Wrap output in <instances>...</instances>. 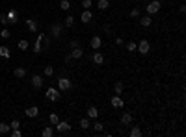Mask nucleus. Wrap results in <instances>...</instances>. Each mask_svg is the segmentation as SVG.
I'll list each match as a JSON object with an SVG mask.
<instances>
[{
	"mask_svg": "<svg viewBox=\"0 0 186 137\" xmlns=\"http://www.w3.org/2000/svg\"><path fill=\"white\" fill-rule=\"evenodd\" d=\"M71 87H73V84H71V80H69V78L61 76V78L58 80V89H60V91H69Z\"/></svg>",
	"mask_w": 186,
	"mask_h": 137,
	"instance_id": "nucleus-1",
	"label": "nucleus"
},
{
	"mask_svg": "<svg viewBox=\"0 0 186 137\" xmlns=\"http://www.w3.org/2000/svg\"><path fill=\"white\" fill-rule=\"evenodd\" d=\"M47 98L52 100V102L60 100V91H58L56 87H49V89H47Z\"/></svg>",
	"mask_w": 186,
	"mask_h": 137,
	"instance_id": "nucleus-2",
	"label": "nucleus"
},
{
	"mask_svg": "<svg viewBox=\"0 0 186 137\" xmlns=\"http://www.w3.org/2000/svg\"><path fill=\"white\" fill-rule=\"evenodd\" d=\"M147 13H149V15H153V13H158V11H160V2H158V0H153V2H149L147 4Z\"/></svg>",
	"mask_w": 186,
	"mask_h": 137,
	"instance_id": "nucleus-3",
	"label": "nucleus"
},
{
	"mask_svg": "<svg viewBox=\"0 0 186 137\" xmlns=\"http://www.w3.org/2000/svg\"><path fill=\"white\" fill-rule=\"evenodd\" d=\"M56 126V132L58 133H65V132H69V130H71V124H69V122H65V120H60L58 124H54Z\"/></svg>",
	"mask_w": 186,
	"mask_h": 137,
	"instance_id": "nucleus-4",
	"label": "nucleus"
},
{
	"mask_svg": "<svg viewBox=\"0 0 186 137\" xmlns=\"http://www.w3.org/2000/svg\"><path fill=\"white\" fill-rule=\"evenodd\" d=\"M136 50L142 52V54H147V52H149V43H147L145 39L140 41V43H136Z\"/></svg>",
	"mask_w": 186,
	"mask_h": 137,
	"instance_id": "nucleus-5",
	"label": "nucleus"
},
{
	"mask_svg": "<svg viewBox=\"0 0 186 137\" xmlns=\"http://www.w3.org/2000/svg\"><path fill=\"white\" fill-rule=\"evenodd\" d=\"M89 45H91V48H93V50H99V48H101V45H102V39H101V35H95V37H91Z\"/></svg>",
	"mask_w": 186,
	"mask_h": 137,
	"instance_id": "nucleus-6",
	"label": "nucleus"
},
{
	"mask_svg": "<svg viewBox=\"0 0 186 137\" xmlns=\"http://www.w3.org/2000/svg\"><path fill=\"white\" fill-rule=\"evenodd\" d=\"M110 104H112L114 107H123V106H125V102L121 100V97H119V94H114V97H112V100H110Z\"/></svg>",
	"mask_w": 186,
	"mask_h": 137,
	"instance_id": "nucleus-7",
	"label": "nucleus"
},
{
	"mask_svg": "<svg viewBox=\"0 0 186 137\" xmlns=\"http://www.w3.org/2000/svg\"><path fill=\"white\" fill-rule=\"evenodd\" d=\"M69 54H71V58H73V59H80L82 56H84V50H82L80 46H74V48L69 52Z\"/></svg>",
	"mask_w": 186,
	"mask_h": 137,
	"instance_id": "nucleus-8",
	"label": "nucleus"
},
{
	"mask_svg": "<svg viewBox=\"0 0 186 137\" xmlns=\"http://www.w3.org/2000/svg\"><path fill=\"white\" fill-rule=\"evenodd\" d=\"M6 17H8V20H9L11 24H17V22H19V15H17V11H15V9H9Z\"/></svg>",
	"mask_w": 186,
	"mask_h": 137,
	"instance_id": "nucleus-9",
	"label": "nucleus"
},
{
	"mask_svg": "<svg viewBox=\"0 0 186 137\" xmlns=\"http://www.w3.org/2000/svg\"><path fill=\"white\" fill-rule=\"evenodd\" d=\"M26 117H30V119H36L37 115H39V107H36V106H32V107H28L26 109Z\"/></svg>",
	"mask_w": 186,
	"mask_h": 137,
	"instance_id": "nucleus-10",
	"label": "nucleus"
},
{
	"mask_svg": "<svg viewBox=\"0 0 186 137\" xmlns=\"http://www.w3.org/2000/svg\"><path fill=\"white\" fill-rule=\"evenodd\" d=\"M91 19H93V15H91V11H89V9H84V11H82V15H80V20H82L84 24H88V22H89Z\"/></svg>",
	"mask_w": 186,
	"mask_h": 137,
	"instance_id": "nucleus-11",
	"label": "nucleus"
},
{
	"mask_svg": "<svg viewBox=\"0 0 186 137\" xmlns=\"http://www.w3.org/2000/svg\"><path fill=\"white\" fill-rule=\"evenodd\" d=\"M61 30H63V26H61V24H52V28H50V32H52L54 37H60L61 35Z\"/></svg>",
	"mask_w": 186,
	"mask_h": 137,
	"instance_id": "nucleus-12",
	"label": "nucleus"
},
{
	"mask_svg": "<svg viewBox=\"0 0 186 137\" xmlns=\"http://www.w3.org/2000/svg\"><path fill=\"white\" fill-rule=\"evenodd\" d=\"M43 81H45V80H43V78H41V76H39V74H36V76H34V78H32V85H34V87H36V89H39L41 85H43Z\"/></svg>",
	"mask_w": 186,
	"mask_h": 137,
	"instance_id": "nucleus-13",
	"label": "nucleus"
},
{
	"mask_svg": "<svg viewBox=\"0 0 186 137\" xmlns=\"http://www.w3.org/2000/svg\"><path fill=\"white\" fill-rule=\"evenodd\" d=\"M93 63L102 65V63H104V56H102L101 52H95V54H93Z\"/></svg>",
	"mask_w": 186,
	"mask_h": 137,
	"instance_id": "nucleus-14",
	"label": "nucleus"
},
{
	"mask_svg": "<svg viewBox=\"0 0 186 137\" xmlns=\"http://www.w3.org/2000/svg\"><path fill=\"white\" fill-rule=\"evenodd\" d=\"M88 117H89V119H97V117H99V109L93 107V106L88 107Z\"/></svg>",
	"mask_w": 186,
	"mask_h": 137,
	"instance_id": "nucleus-15",
	"label": "nucleus"
},
{
	"mask_svg": "<svg viewBox=\"0 0 186 137\" xmlns=\"http://www.w3.org/2000/svg\"><path fill=\"white\" fill-rule=\"evenodd\" d=\"M54 133H56V132H54V128H50V126H47V128L41 130V135H43V137H52Z\"/></svg>",
	"mask_w": 186,
	"mask_h": 137,
	"instance_id": "nucleus-16",
	"label": "nucleus"
},
{
	"mask_svg": "<svg viewBox=\"0 0 186 137\" xmlns=\"http://www.w3.org/2000/svg\"><path fill=\"white\" fill-rule=\"evenodd\" d=\"M121 122H123V124H132V115H130V113H123L121 115Z\"/></svg>",
	"mask_w": 186,
	"mask_h": 137,
	"instance_id": "nucleus-17",
	"label": "nucleus"
},
{
	"mask_svg": "<svg viewBox=\"0 0 186 137\" xmlns=\"http://www.w3.org/2000/svg\"><path fill=\"white\" fill-rule=\"evenodd\" d=\"M13 76L19 78V80H20V78H24V76H26V68H20V67L15 68V71H13Z\"/></svg>",
	"mask_w": 186,
	"mask_h": 137,
	"instance_id": "nucleus-18",
	"label": "nucleus"
},
{
	"mask_svg": "<svg viewBox=\"0 0 186 137\" xmlns=\"http://www.w3.org/2000/svg\"><path fill=\"white\" fill-rule=\"evenodd\" d=\"M26 24H28V30H30L32 33H36V32H37V22H36V20L28 19V20H26Z\"/></svg>",
	"mask_w": 186,
	"mask_h": 137,
	"instance_id": "nucleus-19",
	"label": "nucleus"
},
{
	"mask_svg": "<svg viewBox=\"0 0 186 137\" xmlns=\"http://www.w3.org/2000/svg\"><path fill=\"white\" fill-rule=\"evenodd\" d=\"M151 22H153V19H151V15H145V17H142V20H140V24L143 26V28H147V26H151Z\"/></svg>",
	"mask_w": 186,
	"mask_h": 137,
	"instance_id": "nucleus-20",
	"label": "nucleus"
},
{
	"mask_svg": "<svg viewBox=\"0 0 186 137\" xmlns=\"http://www.w3.org/2000/svg\"><path fill=\"white\" fill-rule=\"evenodd\" d=\"M9 132H11L9 124H6V122H0V135H6V133H9Z\"/></svg>",
	"mask_w": 186,
	"mask_h": 137,
	"instance_id": "nucleus-21",
	"label": "nucleus"
},
{
	"mask_svg": "<svg viewBox=\"0 0 186 137\" xmlns=\"http://www.w3.org/2000/svg\"><path fill=\"white\" fill-rule=\"evenodd\" d=\"M0 56H2V58H9V56H11V52H9V48H8L6 45L0 46Z\"/></svg>",
	"mask_w": 186,
	"mask_h": 137,
	"instance_id": "nucleus-22",
	"label": "nucleus"
},
{
	"mask_svg": "<svg viewBox=\"0 0 186 137\" xmlns=\"http://www.w3.org/2000/svg\"><path fill=\"white\" fill-rule=\"evenodd\" d=\"M89 126H91V122H89V117L80 119V128H82V130H88Z\"/></svg>",
	"mask_w": 186,
	"mask_h": 137,
	"instance_id": "nucleus-23",
	"label": "nucleus"
},
{
	"mask_svg": "<svg viewBox=\"0 0 186 137\" xmlns=\"http://www.w3.org/2000/svg\"><path fill=\"white\" fill-rule=\"evenodd\" d=\"M41 41H43V35H37V41H36V45H34V52L36 54L41 52Z\"/></svg>",
	"mask_w": 186,
	"mask_h": 137,
	"instance_id": "nucleus-24",
	"label": "nucleus"
},
{
	"mask_svg": "<svg viewBox=\"0 0 186 137\" xmlns=\"http://www.w3.org/2000/svg\"><path fill=\"white\" fill-rule=\"evenodd\" d=\"M142 135V130L138 128V126H132L130 128V137H140Z\"/></svg>",
	"mask_w": 186,
	"mask_h": 137,
	"instance_id": "nucleus-25",
	"label": "nucleus"
},
{
	"mask_svg": "<svg viewBox=\"0 0 186 137\" xmlns=\"http://www.w3.org/2000/svg\"><path fill=\"white\" fill-rule=\"evenodd\" d=\"M60 8L63 9V11H69V9H71V2H69V0H61V2H60Z\"/></svg>",
	"mask_w": 186,
	"mask_h": 137,
	"instance_id": "nucleus-26",
	"label": "nucleus"
},
{
	"mask_svg": "<svg viewBox=\"0 0 186 137\" xmlns=\"http://www.w3.org/2000/svg\"><path fill=\"white\" fill-rule=\"evenodd\" d=\"M28 46H30L28 39H23V41H19V48H20V50H28Z\"/></svg>",
	"mask_w": 186,
	"mask_h": 137,
	"instance_id": "nucleus-27",
	"label": "nucleus"
},
{
	"mask_svg": "<svg viewBox=\"0 0 186 137\" xmlns=\"http://www.w3.org/2000/svg\"><path fill=\"white\" fill-rule=\"evenodd\" d=\"M49 120H50V124H58V122H60V117H58L56 113H50V115H49Z\"/></svg>",
	"mask_w": 186,
	"mask_h": 137,
	"instance_id": "nucleus-28",
	"label": "nucleus"
},
{
	"mask_svg": "<svg viewBox=\"0 0 186 137\" xmlns=\"http://www.w3.org/2000/svg\"><path fill=\"white\" fill-rule=\"evenodd\" d=\"M99 9H108V6H110V2H108V0H99Z\"/></svg>",
	"mask_w": 186,
	"mask_h": 137,
	"instance_id": "nucleus-29",
	"label": "nucleus"
},
{
	"mask_svg": "<svg viewBox=\"0 0 186 137\" xmlns=\"http://www.w3.org/2000/svg\"><path fill=\"white\" fill-rule=\"evenodd\" d=\"M114 91H115V94H121L123 93V84H121V81H117V84L114 85Z\"/></svg>",
	"mask_w": 186,
	"mask_h": 137,
	"instance_id": "nucleus-30",
	"label": "nucleus"
},
{
	"mask_svg": "<svg viewBox=\"0 0 186 137\" xmlns=\"http://www.w3.org/2000/svg\"><path fill=\"white\" fill-rule=\"evenodd\" d=\"M0 37H2V39H9V37H11V33H9V30H8V28H4L2 32H0Z\"/></svg>",
	"mask_w": 186,
	"mask_h": 137,
	"instance_id": "nucleus-31",
	"label": "nucleus"
},
{
	"mask_svg": "<svg viewBox=\"0 0 186 137\" xmlns=\"http://www.w3.org/2000/svg\"><path fill=\"white\" fill-rule=\"evenodd\" d=\"M73 24H74V19H73V15H67V19H65V26H67V28H71Z\"/></svg>",
	"mask_w": 186,
	"mask_h": 137,
	"instance_id": "nucleus-32",
	"label": "nucleus"
},
{
	"mask_svg": "<svg viewBox=\"0 0 186 137\" xmlns=\"http://www.w3.org/2000/svg\"><path fill=\"white\" fill-rule=\"evenodd\" d=\"M52 74H54V68L50 65H47L45 67V76H52Z\"/></svg>",
	"mask_w": 186,
	"mask_h": 137,
	"instance_id": "nucleus-33",
	"label": "nucleus"
},
{
	"mask_svg": "<svg viewBox=\"0 0 186 137\" xmlns=\"http://www.w3.org/2000/svg\"><path fill=\"white\" fill-rule=\"evenodd\" d=\"M127 50H128V52H134V50H136V43H134V41L127 43Z\"/></svg>",
	"mask_w": 186,
	"mask_h": 137,
	"instance_id": "nucleus-34",
	"label": "nucleus"
},
{
	"mask_svg": "<svg viewBox=\"0 0 186 137\" xmlns=\"http://www.w3.org/2000/svg\"><path fill=\"white\" fill-rule=\"evenodd\" d=\"M82 6H84V9H89L91 8V0H82Z\"/></svg>",
	"mask_w": 186,
	"mask_h": 137,
	"instance_id": "nucleus-35",
	"label": "nucleus"
},
{
	"mask_svg": "<svg viewBox=\"0 0 186 137\" xmlns=\"http://www.w3.org/2000/svg\"><path fill=\"white\" fill-rule=\"evenodd\" d=\"M19 126H20V122H19V120H11V124H9V128H11V130H17Z\"/></svg>",
	"mask_w": 186,
	"mask_h": 137,
	"instance_id": "nucleus-36",
	"label": "nucleus"
},
{
	"mask_svg": "<svg viewBox=\"0 0 186 137\" xmlns=\"http://www.w3.org/2000/svg\"><path fill=\"white\" fill-rule=\"evenodd\" d=\"M0 22H2L4 26H8V24H9V20H8V17H6V15H0Z\"/></svg>",
	"mask_w": 186,
	"mask_h": 137,
	"instance_id": "nucleus-37",
	"label": "nucleus"
},
{
	"mask_svg": "<svg viewBox=\"0 0 186 137\" xmlns=\"http://www.w3.org/2000/svg\"><path fill=\"white\" fill-rule=\"evenodd\" d=\"M93 130H95V132H102V124H101V122H95V124H93Z\"/></svg>",
	"mask_w": 186,
	"mask_h": 137,
	"instance_id": "nucleus-38",
	"label": "nucleus"
},
{
	"mask_svg": "<svg viewBox=\"0 0 186 137\" xmlns=\"http://www.w3.org/2000/svg\"><path fill=\"white\" fill-rule=\"evenodd\" d=\"M138 15H140V9H138V8H134L132 11H130V17H132V19H136Z\"/></svg>",
	"mask_w": 186,
	"mask_h": 137,
	"instance_id": "nucleus-39",
	"label": "nucleus"
},
{
	"mask_svg": "<svg viewBox=\"0 0 186 137\" xmlns=\"http://www.w3.org/2000/svg\"><path fill=\"white\" fill-rule=\"evenodd\" d=\"M11 137H20V132H19V128H17V130H11Z\"/></svg>",
	"mask_w": 186,
	"mask_h": 137,
	"instance_id": "nucleus-40",
	"label": "nucleus"
},
{
	"mask_svg": "<svg viewBox=\"0 0 186 137\" xmlns=\"http://www.w3.org/2000/svg\"><path fill=\"white\" fill-rule=\"evenodd\" d=\"M69 46H71V48H74V46H80V45H78V41H71V45H69Z\"/></svg>",
	"mask_w": 186,
	"mask_h": 137,
	"instance_id": "nucleus-41",
	"label": "nucleus"
},
{
	"mask_svg": "<svg viewBox=\"0 0 186 137\" xmlns=\"http://www.w3.org/2000/svg\"><path fill=\"white\" fill-rule=\"evenodd\" d=\"M115 45L121 46V45H123V39H121V37H115Z\"/></svg>",
	"mask_w": 186,
	"mask_h": 137,
	"instance_id": "nucleus-42",
	"label": "nucleus"
}]
</instances>
